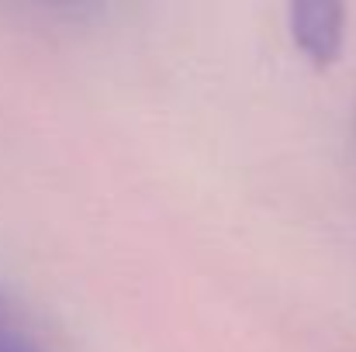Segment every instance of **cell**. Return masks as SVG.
<instances>
[{
	"mask_svg": "<svg viewBox=\"0 0 356 352\" xmlns=\"http://www.w3.org/2000/svg\"><path fill=\"white\" fill-rule=\"evenodd\" d=\"M343 24H346V10L339 3H294L291 7V35L298 49L318 66L339 56Z\"/></svg>",
	"mask_w": 356,
	"mask_h": 352,
	"instance_id": "obj_1",
	"label": "cell"
},
{
	"mask_svg": "<svg viewBox=\"0 0 356 352\" xmlns=\"http://www.w3.org/2000/svg\"><path fill=\"white\" fill-rule=\"evenodd\" d=\"M0 352H42L0 294Z\"/></svg>",
	"mask_w": 356,
	"mask_h": 352,
	"instance_id": "obj_2",
	"label": "cell"
}]
</instances>
